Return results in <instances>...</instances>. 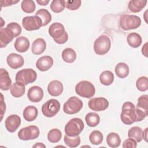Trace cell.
Masks as SVG:
<instances>
[{"mask_svg": "<svg viewBox=\"0 0 148 148\" xmlns=\"http://www.w3.org/2000/svg\"><path fill=\"white\" fill-rule=\"evenodd\" d=\"M35 15L38 16L42 21V26L47 25L51 21V15L50 12L45 9H40L38 10Z\"/></svg>", "mask_w": 148, "mask_h": 148, "instance_id": "31", "label": "cell"}, {"mask_svg": "<svg viewBox=\"0 0 148 148\" xmlns=\"http://www.w3.org/2000/svg\"><path fill=\"white\" fill-rule=\"evenodd\" d=\"M24 119L27 121H32L35 120L38 114V111L36 107L34 106H27L23 113Z\"/></svg>", "mask_w": 148, "mask_h": 148, "instance_id": "23", "label": "cell"}, {"mask_svg": "<svg viewBox=\"0 0 148 148\" xmlns=\"http://www.w3.org/2000/svg\"><path fill=\"white\" fill-rule=\"evenodd\" d=\"M136 108L143 111L148 114V95H141L138 99V103L136 106Z\"/></svg>", "mask_w": 148, "mask_h": 148, "instance_id": "37", "label": "cell"}, {"mask_svg": "<svg viewBox=\"0 0 148 148\" xmlns=\"http://www.w3.org/2000/svg\"><path fill=\"white\" fill-rule=\"evenodd\" d=\"M82 1L80 0L66 1V8L71 10H76L81 6Z\"/></svg>", "mask_w": 148, "mask_h": 148, "instance_id": "41", "label": "cell"}, {"mask_svg": "<svg viewBox=\"0 0 148 148\" xmlns=\"http://www.w3.org/2000/svg\"><path fill=\"white\" fill-rule=\"evenodd\" d=\"M29 41L25 36H19L18 37L14 42V48L15 49L20 53L26 52L29 47Z\"/></svg>", "mask_w": 148, "mask_h": 148, "instance_id": "20", "label": "cell"}, {"mask_svg": "<svg viewBox=\"0 0 148 148\" xmlns=\"http://www.w3.org/2000/svg\"><path fill=\"white\" fill-rule=\"evenodd\" d=\"M120 26L124 31L134 29L140 27L141 20L140 17L133 14H123L120 18Z\"/></svg>", "mask_w": 148, "mask_h": 148, "instance_id": "3", "label": "cell"}, {"mask_svg": "<svg viewBox=\"0 0 148 148\" xmlns=\"http://www.w3.org/2000/svg\"><path fill=\"white\" fill-rule=\"evenodd\" d=\"M12 80L8 72L3 69H0V88L3 91H7L12 86Z\"/></svg>", "mask_w": 148, "mask_h": 148, "instance_id": "19", "label": "cell"}, {"mask_svg": "<svg viewBox=\"0 0 148 148\" xmlns=\"http://www.w3.org/2000/svg\"><path fill=\"white\" fill-rule=\"evenodd\" d=\"M88 107L90 109L101 112L106 110L109 106V102L108 99L103 97H97L91 99L88 103Z\"/></svg>", "mask_w": 148, "mask_h": 148, "instance_id": "12", "label": "cell"}, {"mask_svg": "<svg viewBox=\"0 0 148 148\" xmlns=\"http://www.w3.org/2000/svg\"><path fill=\"white\" fill-rule=\"evenodd\" d=\"M83 108L82 101L77 97H70L64 104L63 110L68 114H73L79 112Z\"/></svg>", "mask_w": 148, "mask_h": 148, "instance_id": "8", "label": "cell"}, {"mask_svg": "<svg viewBox=\"0 0 148 148\" xmlns=\"http://www.w3.org/2000/svg\"><path fill=\"white\" fill-rule=\"evenodd\" d=\"M142 53L146 57H147V43H146L142 48Z\"/></svg>", "mask_w": 148, "mask_h": 148, "instance_id": "45", "label": "cell"}, {"mask_svg": "<svg viewBox=\"0 0 148 148\" xmlns=\"http://www.w3.org/2000/svg\"><path fill=\"white\" fill-rule=\"evenodd\" d=\"M37 78L36 72L32 69L26 68L19 71L16 75V82L25 86L34 82Z\"/></svg>", "mask_w": 148, "mask_h": 148, "instance_id": "7", "label": "cell"}, {"mask_svg": "<svg viewBox=\"0 0 148 148\" xmlns=\"http://www.w3.org/2000/svg\"><path fill=\"white\" fill-rule=\"evenodd\" d=\"M64 90V87L61 82L54 80L49 83L47 86V91L49 94L53 97L60 95Z\"/></svg>", "mask_w": 148, "mask_h": 148, "instance_id": "18", "label": "cell"}, {"mask_svg": "<svg viewBox=\"0 0 148 148\" xmlns=\"http://www.w3.org/2000/svg\"><path fill=\"white\" fill-rule=\"evenodd\" d=\"M103 139L102 133L98 130H95L91 132L89 136V139L90 142L94 145H98L101 144Z\"/></svg>", "mask_w": 148, "mask_h": 148, "instance_id": "35", "label": "cell"}, {"mask_svg": "<svg viewBox=\"0 0 148 148\" xmlns=\"http://www.w3.org/2000/svg\"><path fill=\"white\" fill-rule=\"evenodd\" d=\"M33 147H40V148H45L46 147V146L42 143H40V142H38V143H36L35 145H34L33 146Z\"/></svg>", "mask_w": 148, "mask_h": 148, "instance_id": "47", "label": "cell"}, {"mask_svg": "<svg viewBox=\"0 0 148 148\" xmlns=\"http://www.w3.org/2000/svg\"><path fill=\"white\" fill-rule=\"evenodd\" d=\"M127 41L128 44L133 48L139 47L142 42L141 36L136 32H131L127 35Z\"/></svg>", "mask_w": 148, "mask_h": 148, "instance_id": "24", "label": "cell"}, {"mask_svg": "<svg viewBox=\"0 0 148 148\" xmlns=\"http://www.w3.org/2000/svg\"><path fill=\"white\" fill-rule=\"evenodd\" d=\"M66 6V1L64 0H53L51 2L50 9L54 13H60Z\"/></svg>", "mask_w": 148, "mask_h": 148, "instance_id": "34", "label": "cell"}, {"mask_svg": "<svg viewBox=\"0 0 148 148\" xmlns=\"http://www.w3.org/2000/svg\"><path fill=\"white\" fill-rule=\"evenodd\" d=\"M60 109V103L56 99H51L46 101L42 106V112L47 117L56 116Z\"/></svg>", "mask_w": 148, "mask_h": 148, "instance_id": "9", "label": "cell"}, {"mask_svg": "<svg viewBox=\"0 0 148 148\" xmlns=\"http://www.w3.org/2000/svg\"><path fill=\"white\" fill-rule=\"evenodd\" d=\"M1 120L2 119L4 113H5V110H6V105L5 103L3 101V96L2 95V94H1Z\"/></svg>", "mask_w": 148, "mask_h": 148, "instance_id": "44", "label": "cell"}, {"mask_svg": "<svg viewBox=\"0 0 148 148\" xmlns=\"http://www.w3.org/2000/svg\"><path fill=\"white\" fill-rule=\"evenodd\" d=\"M147 2L146 0H131L128 3V8L132 13H138L146 6Z\"/></svg>", "mask_w": 148, "mask_h": 148, "instance_id": "22", "label": "cell"}, {"mask_svg": "<svg viewBox=\"0 0 148 148\" xmlns=\"http://www.w3.org/2000/svg\"><path fill=\"white\" fill-rule=\"evenodd\" d=\"M128 136L134 139L136 142H140L143 139V131L140 127L134 126L128 130Z\"/></svg>", "mask_w": 148, "mask_h": 148, "instance_id": "26", "label": "cell"}, {"mask_svg": "<svg viewBox=\"0 0 148 148\" xmlns=\"http://www.w3.org/2000/svg\"><path fill=\"white\" fill-rule=\"evenodd\" d=\"M10 91L13 97L15 98H20L25 93V85L16 82L10 86Z\"/></svg>", "mask_w": 148, "mask_h": 148, "instance_id": "25", "label": "cell"}, {"mask_svg": "<svg viewBox=\"0 0 148 148\" xmlns=\"http://www.w3.org/2000/svg\"><path fill=\"white\" fill-rule=\"evenodd\" d=\"M136 86L137 89L142 92L146 91L148 89V79L146 76H141L139 77L136 82Z\"/></svg>", "mask_w": 148, "mask_h": 148, "instance_id": "39", "label": "cell"}, {"mask_svg": "<svg viewBox=\"0 0 148 148\" xmlns=\"http://www.w3.org/2000/svg\"><path fill=\"white\" fill-rule=\"evenodd\" d=\"M84 127V123L81 119L73 118L65 125V133L69 136H76L82 132Z\"/></svg>", "mask_w": 148, "mask_h": 148, "instance_id": "4", "label": "cell"}, {"mask_svg": "<svg viewBox=\"0 0 148 148\" xmlns=\"http://www.w3.org/2000/svg\"><path fill=\"white\" fill-rule=\"evenodd\" d=\"M36 2L39 5L45 6V5H47L49 3L50 1L49 0H36Z\"/></svg>", "mask_w": 148, "mask_h": 148, "instance_id": "46", "label": "cell"}, {"mask_svg": "<svg viewBox=\"0 0 148 148\" xmlns=\"http://www.w3.org/2000/svg\"><path fill=\"white\" fill-rule=\"evenodd\" d=\"M62 137L61 131L57 128H53L49 131L47 134V139L51 143L58 142Z\"/></svg>", "mask_w": 148, "mask_h": 148, "instance_id": "33", "label": "cell"}, {"mask_svg": "<svg viewBox=\"0 0 148 148\" xmlns=\"http://www.w3.org/2000/svg\"><path fill=\"white\" fill-rule=\"evenodd\" d=\"M23 28L28 31L39 29L42 27V21L37 16H26L22 20Z\"/></svg>", "mask_w": 148, "mask_h": 148, "instance_id": "11", "label": "cell"}, {"mask_svg": "<svg viewBox=\"0 0 148 148\" xmlns=\"http://www.w3.org/2000/svg\"><path fill=\"white\" fill-rule=\"evenodd\" d=\"M137 142L132 138H128L125 140L123 143L124 148H135L137 146Z\"/></svg>", "mask_w": 148, "mask_h": 148, "instance_id": "42", "label": "cell"}, {"mask_svg": "<svg viewBox=\"0 0 148 148\" xmlns=\"http://www.w3.org/2000/svg\"><path fill=\"white\" fill-rule=\"evenodd\" d=\"M116 75L120 78H125L129 74V67L124 62L118 63L115 67Z\"/></svg>", "mask_w": 148, "mask_h": 148, "instance_id": "27", "label": "cell"}, {"mask_svg": "<svg viewBox=\"0 0 148 148\" xmlns=\"http://www.w3.org/2000/svg\"><path fill=\"white\" fill-rule=\"evenodd\" d=\"M85 120L87 124L91 127H94L98 125L100 122V117L99 114L95 112H90L85 117Z\"/></svg>", "mask_w": 148, "mask_h": 148, "instance_id": "29", "label": "cell"}, {"mask_svg": "<svg viewBox=\"0 0 148 148\" xmlns=\"http://www.w3.org/2000/svg\"><path fill=\"white\" fill-rule=\"evenodd\" d=\"M5 124L8 131L14 132L21 124V118L17 114H11L6 119Z\"/></svg>", "mask_w": 148, "mask_h": 148, "instance_id": "13", "label": "cell"}, {"mask_svg": "<svg viewBox=\"0 0 148 148\" xmlns=\"http://www.w3.org/2000/svg\"><path fill=\"white\" fill-rule=\"evenodd\" d=\"M106 143L112 148L117 147L121 143V139L119 134L115 132H110L106 136Z\"/></svg>", "mask_w": 148, "mask_h": 148, "instance_id": "28", "label": "cell"}, {"mask_svg": "<svg viewBox=\"0 0 148 148\" xmlns=\"http://www.w3.org/2000/svg\"><path fill=\"white\" fill-rule=\"evenodd\" d=\"M6 27L9 28L12 32L14 35V37H17L21 34V26L17 23L15 22H12L9 23V24L7 25Z\"/></svg>", "mask_w": 148, "mask_h": 148, "instance_id": "40", "label": "cell"}, {"mask_svg": "<svg viewBox=\"0 0 148 148\" xmlns=\"http://www.w3.org/2000/svg\"><path fill=\"white\" fill-rule=\"evenodd\" d=\"M6 62L8 65L12 69H16L21 68L24 64L23 57L16 53H10L6 58Z\"/></svg>", "mask_w": 148, "mask_h": 148, "instance_id": "14", "label": "cell"}, {"mask_svg": "<svg viewBox=\"0 0 148 148\" xmlns=\"http://www.w3.org/2000/svg\"><path fill=\"white\" fill-rule=\"evenodd\" d=\"M62 58L67 63L73 62L76 58L75 51L71 48H66L62 52Z\"/></svg>", "mask_w": 148, "mask_h": 148, "instance_id": "30", "label": "cell"}, {"mask_svg": "<svg viewBox=\"0 0 148 148\" xmlns=\"http://www.w3.org/2000/svg\"><path fill=\"white\" fill-rule=\"evenodd\" d=\"M19 2V0L17 1H13V0H2L1 1V7H5L11 6L15 3H17Z\"/></svg>", "mask_w": 148, "mask_h": 148, "instance_id": "43", "label": "cell"}, {"mask_svg": "<svg viewBox=\"0 0 148 148\" xmlns=\"http://www.w3.org/2000/svg\"><path fill=\"white\" fill-rule=\"evenodd\" d=\"M147 128H146L145 129V131H143V139L145 140L146 142L147 141Z\"/></svg>", "mask_w": 148, "mask_h": 148, "instance_id": "48", "label": "cell"}, {"mask_svg": "<svg viewBox=\"0 0 148 148\" xmlns=\"http://www.w3.org/2000/svg\"><path fill=\"white\" fill-rule=\"evenodd\" d=\"M40 134L39 128L36 125H29L21 128L18 132V137L22 140L36 139Z\"/></svg>", "mask_w": 148, "mask_h": 148, "instance_id": "10", "label": "cell"}, {"mask_svg": "<svg viewBox=\"0 0 148 148\" xmlns=\"http://www.w3.org/2000/svg\"><path fill=\"white\" fill-rule=\"evenodd\" d=\"M53 65V59L49 56H45L40 57L36 62V67L40 71H48Z\"/></svg>", "mask_w": 148, "mask_h": 148, "instance_id": "17", "label": "cell"}, {"mask_svg": "<svg viewBox=\"0 0 148 148\" xmlns=\"http://www.w3.org/2000/svg\"><path fill=\"white\" fill-rule=\"evenodd\" d=\"M114 80V75L110 71L102 72L99 76L100 82L105 86L110 85Z\"/></svg>", "mask_w": 148, "mask_h": 148, "instance_id": "32", "label": "cell"}, {"mask_svg": "<svg viewBox=\"0 0 148 148\" xmlns=\"http://www.w3.org/2000/svg\"><path fill=\"white\" fill-rule=\"evenodd\" d=\"M111 41L109 37L106 35H100L94 42V50L98 55H104L110 50Z\"/></svg>", "mask_w": 148, "mask_h": 148, "instance_id": "5", "label": "cell"}, {"mask_svg": "<svg viewBox=\"0 0 148 148\" xmlns=\"http://www.w3.org/2000/svg\"><path fill=\"white\" fill-rule=\"evenodd\" d=\"M64 141L67 146L69 147H76L80 145L81 140L79 135L76 136H69L65 135Z\"/></svg>", "mask_w": 148, "mask_h": 148, "instance_id": "36", "label": "cell"}, {"mask_svg": "<svg viewBox=\"0 0 148 148\" xmlns=\"http://www.w3.org/2000/svg\"><path fill=\"white\" fill-rule=\"evenodd\" d=\"M46 48V43L42 38L35 39L31 46L32 53L35 55H40L43 53Z\"/></svg>", "mask_w": 148, "mask_h": 148, "instance_id": "21", "label": "cell"}, {"mask_svg": "<svg viewBox=\"0 0 148 148\" xmlns=\"http://www.w3.org/2000/svg\"><path fill=\"white\" fill-rule=\"evenodd\" d=\"M49 34L58 44H64L68 39V34L64 25L60 23H53L49 28Z\"/></svg>", "mask_w": 148, "mask_h": 148, "instance_id": "2", "label": "cell"}, {"mask_svg": "<svg viewBox=\"0 0 148 148\" xmlns=\"http://www.w3.org/2000/svg\"><path fill=\"white\" fill-rule=\"evenodd\" d=\"M27 97L29 100L32 102H40L43 97V90L39 86H32L29 88Z\"/></svg>", "mask_w": 148, "mask_h": 148, "instance_id": "16", "label": "cell"}, {"mask_svg": "<svg viewBox=\"0 0 148 148\" xmlns=\"http://www.w3.org/2000/svg\"><path fill=\"white\" fill-rule=\"evenodd\" d=\"M14 37V34L8 28H1L0 29V47L3 48L7 46L8 43L12 41Z\"/></svg>", "mask_w": 148, "mask_h": 148, "instance_id": "15", "label": "cell"}, {"mask_svg": "<svg viewBox=\"0 0 148 148\" xmlns=\"http://www.w3.org/2000/svg\"><path fill=\"white\" fill-rule=\"evenodd\" d=\"M21 7L23 11L27 13H33L36 8L35 2L32 0L23 1L21 3Z\"/></svg>", "mask_w": 148, "mask_h": 148, "instance_id": "38", "label": "cell"}, {"mask_svg": "<svg viewBox=\"0 0 148 148\" xmlns=\"http://www.w3.org/2000/svg\"><path fill=\"white\" fill-rule=\"evenodd\" d=\"M76 93L82 97L90 98L95 93L94 86L90 82L83 80L79 82L75 86Z\"/></svg>", "mask_w": 148, "mask_h": 148, "instance_id": "6", "label": "cell"}, {"mask_svg": "<svg viewBox=\"0 0 148 148\" xmlns=\"http://www.w3.org/2000/svg\"><path fill=\"white\" fill-rule=\"evenodd\" d=\"M121 121L126 125H131L138 121V116L134 104L131 102L123 103L120 114Z\"/></svg>", "mask_w": 148, "mask_h": 148, "instance_id": "1", "label": "cell"}]
</instances>
